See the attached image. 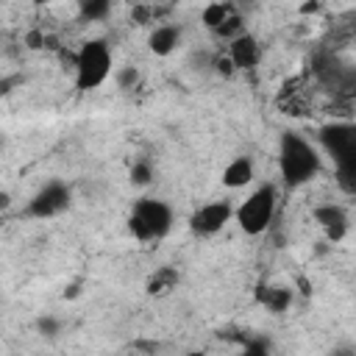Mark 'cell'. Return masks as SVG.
<instances>
[{"mask_svg": "<svg viewBox=\"0 0 356 356\" xmlns=\"http://www.w3.org/2000/svg\"><path fill=\"white\" fill-rule=\"evenodd\" d=\"M320 164H323V159L309 139H303L300 134H292V131L281 134V139H278V172H281L284 186H289V189L306 186L309 181L317 178Z\"/></svg>", "mask_w": 356, "mask_h": 356, "instance_id": "6da1fadb", "label": "cell"}, {"mask_svg": "<svg viewBox=\"0 0 356 356\" xmlns=\"http://www.w3.org/2000/svg\"><path fill=\"white\" fill-rule=\"evenodd\" d=\"M325 156L334 161L337 184L345 192H356V122H331L317 134Z\"/></svg>", "mask_w": 356, "mask_h": 356, "instance_id": "7a4b0ae2", "label": "cell"}, {"mask_svg": "<svg viewBox=\"0 0 356 356\" xmlns=\"http://www.w3.org/2000/svg\"><path fill=\"white\" fill-rule=\"evenodd\" d=\"M111 67H114V56H111V47L106 39H86L75 58H72V70H75V86L81 92H92V89H100L108 75H111Z\"/></svg>", "mask_w": 356, "mask_h": 356, "instance_id": "3957f363", "label": "cell"}, {"mask_svg": "<svg viewBox=\"0 0 356 356\" xmlns=\"http://www.w3.org/2000/svg\"><path fill=\"white\" fill-rule=\"evenodd\" d=\"M275 209H278V189L273 184H261L259 189H253L236 209H234V220L242 228V234L248 236H261L273 220H275Z\"/></svg>", "mask_w": 356, "mask_h": 356, "instance_id": "277c9868", "label": "cell"}, {"mask_svg": "<svg viewBox=\"0 0 356 356\" xmlns=\"http://www.w3.org/2000/svg\"><path fill=\"white\" fill-rule=\"evenodd\" d=\"M128 231L139 242H159L172 231V209L159 197H139L131 206Z\"/></svg>", "mask_w": 356, "mask_h": 356, "instance_id": "5b68a950", "label": "cell"}, {"mask_svg": "<svg viewBox=\"0 0 356 356\" xmlns=\"http://www.w3.org/2000/svg\"><path fill=\"white\" fill-rule=\"evenodd\" d=\"M70 203H72V189L64 181H47L25 203V217H31V220H50V217H58L61 211H67Z\"/></svg>", "mask_w": 356, "mask_h": 356, "instance_id": "8992f818", "label": "cell"}, {"mask_svg": "<svg viewBox=\"0 0 356 356\" xmlns=\"http://www.w3.org/2000/svg\"><path fill=\"white\" fill-rule=\"evenodd\" d=\"M231 220H234V206L228 200H209V203H203L192 211L189 228H192L195 236L209 239V236L220 234Z\"/></svg>", "mask_w": 356, "mask_h": 356, "instance_id": "52a82bcc", "label": "cell"}, {"mask_svg": "<svg viewBox=\"0 0 356 356\" xmlns=\"http://www.w3.org/2000/svg\"><path fill=\"white\" fill-rule=\"evenodd\" d=\"M200 19H203V25H206L209 31H214L217 36H225L228 42L236 39L239 33H245V25H242L236 8L228 6V3H209V6L200 11Z\"/></svg>", "mask_w": 356, "mask_h": 356, "instance_id": "ba28073f", "label": "cell"}, {"mask_svg": "<svg viewBox=\"0 0 356 356\" xmlns=\"http://www.w3.org/2000/svg\"><path fill=\"white\" fill-rule=\"evenodd\" d=\"M312 217H314V222L320 225V231L325 234L328 242H342L348 236L350 222H348V211L339 203H320V206H314Z\"/></svg>", "mask_w": 356, "mask_h": 356, "instance_id": "9c48e42d", "label": "cell"}, {"mask_svg": "<svg viewBox=\"0 0 356 356\" xmlns=\"http://www.w3.org/2000/svg\"><path fill=\"white\" fill-rule=\"evenodd\" d=\"M259 58H261V44H259V39L253 33L245 31L236 39L228 42V61H231V67H236V70H253L259 64Z\"/></svg>", "mask_w": 356, "mask_h": 356, "instance_id": "30bf717a", "label": "cell"}, {"mask_svg": "<svg viewBox=\"0 0 356 356\" xmlns=\"http://www.w3.org/2000/svg\"><path fill=\"white\" fill-rule=\"evenodd\" d=\"M181 36H184V31H181V25H175V22H161V25H156L153 31H150V36H147V47H150V53L153 56H170L178 44H181Z\"/></svg>", "mask_w": 356, "mask_h": 356, "instance_id": "8fae6325", "label": "cell"}, {"mask_svg": "<svg viewBox=\"0 0 356 356\" xmlns=\"http://www.w3.org/2000/svg\"><path fill=\"white\" fill-rule=\"evenodd\" d=\"M253 159L250 156H236V159H231L228 164H225V170H222V184L228 186V189H242V186H248L250 181H253Z\"/></svg>", "mask_w": 356, "mask_h": 356, "instance_id": "7c38bea8", "label": "cell"}, {"mask_svg": "<svg viewBox=\"0 0 356 356\" xmlns=\"http://www.w3.org/2000/svg\"><path fill=\"white\" fill-rule=\"evenodd\" d=\"M256 298H259V303H261L267 312L281 314V312H286L289 303H292V289H289V286H259V289H256Z\"/></svg>", "mask_w": 356, "mask_h": 356, "instance_id": "4fadbf2b", "label": "cell"}, {"mask_svg": "<svg viewBox=\"0 0 356 356\" xmlns=\"http://www.w3.org/2000/svg\"><path fill=\"white\" fill-rule=\"evenodd\" d=\"M111 14V3L108 0H81L78 3V17L83 22H103Z\"/></svg>", "mask_w": 356, "mask_h": 356, "instance_id": "5bb4252c", "label": "cell"}, {"mask_svg": "<svg viewBox=\"0 0 356 356\" xmlns=\"http://www.w3.org/2000/svg\"><path fill=\"white\" fill-rule=\"evenodd\" d=\"M175 284H178V270L175 267H159L147 281V292L150 295H161V292L172 289Z\"/></svg>", "mask_w": 356, "mask_h": 356, "instance_id": "9a60e30c", "label": "cell"}, {"mask_svg": "<svg viewBox=\"0 0 356 356\" xmlns=\"http://www.w3.org/2000/svg\"><path fill=\"white\" fill-rule=\"evenodd\" d=\"M131 181H134L136 186H147V184L153 181V167H150V161H145V159L134 161V167H131Z\"/></svg>", "mask_w": 356, "mask_h": 356, "instance_id": "2e32d148", "label": "cell"}, {"mask_svg": "<svg viewBox=\"0 0 356 356\" xmlns=\"http://www.w3.org/2000/svg\"><path fill=\"white\" fill-rule=\"evenodd\" d=\"M114 81H117L120 89H134L139 83V70L136 67H120L114 72Z\"/></svg>", "mask_w": 356, "mask_h": 356, "instance_id": "e0dca14e", "label": "cell"}, {"mask_svg": "<svg viewBox=\"0 0 356 356\" xmlns=\"http://www.w3.org/2000/svg\"><path fill=\"white\" fill-rule=\"evenodd\" d=\"M36 328H39L44 337H56V334H58V328H61V323H58L56 317L44 314V317H39V320H36Z\"/></svg>", "mask_w": 356, "mask_h": 356, "instance_id": "ac0fdd59", "label": "cell"}, {"mask_svg": "<svg viewBox=\"0 0 356 356\" xmlns=\"http://www.w3.org/2000/svg\"><path fill=\"white\" fill-rule=\"evenodd\" d=\"M236 356H267V348H264V342L253 339V342H248Z\"/></svg>", "mask_w": 356, "mask_h": 356, "instance_id": "d6986e66", "label": "cell"}, {"mask_svg": "<svg viewBox=\"0 0 356 356\" xmlns=\"http://www.w3.org/2000/svg\"><path fill=\"white\" fill-rule=\"evenodd\" d=\"M331 356H356V350L353 348H348V345H342V348H334V353Z\"/></svg>", "mask_w": 356, "mask_h": 356, "instance_id": "ffe728a7", "label": "cell"}, {"mask_svg": "<svg viewBox=\"0 0 356 356\" xmlns=\"http://www.w3.org/2000/svg\"><path fill=\"white\" fill-rule=\"evenodd\" d=\"M300 11H303V14H309V11H317V3H306Z\"/></svg>", "mask_w": 356, "mask_h": 356, "instance_id": "44dd1931", "label": "cell"}, {"mask_svg": "<svg viewBox=\"0 0 356 356\" xmlns=\"http://www.w3.org/2000/svg\"><path fill=\"white\" fill-rule=\"evenodd\" d=\"M184 356H206V353H203V350H186Z\"/></svg>", "mask_w": 356, "mask_h": 356, "instance_id": "7402d4cb", "label": "cell"}]
</instances>
